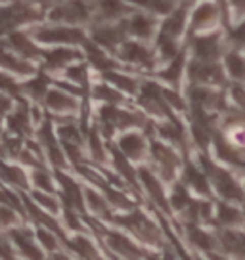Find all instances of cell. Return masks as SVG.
Wrapping results in <instances>:
<instances>
[{
    "instance_id": "obj_13",
    "label": "cell",
    "mask_w": 245,
    "mask_h": 260,
    "mask_svg": "<svg viewBox=\"0 0 245 260\" xmlns=\"http://www.w3.org/2000/svg\"><path fill=\"white\" fill-rule=\"evenodd\" d=\"M44 102H46V106L52 109V111H73L75 107H77V102H75V98L71 94H67L64 90H50L46 98H44Z\"/></svg>"
},
{
    "instance_id": "obj_12",
    "label": "cell",
    "mask_w": 245,
    "mask_h": 260,
    "mask_svg": "<svg viewBox=\"0 0 245 260\" xmlns=\"http://www.w3.org/2000/svg\"><path fill=\"white\" fill-rule=\"evenodd\" d=\"M8 46H10L8 42L0 41V65H2V67H6V69H10V71H16V73H19V75H31L35 71L33 65L14 56V54L10 52Z\"/></svg>"
},
{
    "instance_id": "obj_5",
    "label": "cell",
    "mask_w": 245,
    "mask_h": 260,
    "mask_svg": "<svg viewBox=\"0 0 245 260\" xmlns=\"http://www.w3.org/2000/svg\"><path fill=\"white\" fill-rule=\"evenodd\" d=\"M94 8L98 21H115L131 14L127 0H94Z\"/></svg>"
},
{
    "instance_id": "obj_14",
    "label": "cell",
    "mask_w": 245,
    "mask_h": 260,
    "mask_svg": "<svg viewBox=\"0 0 245 260\" xmlns=\"http://www.w3.org/2000/svg\"><path fill=\"white\" fill-rule=\"evenodd\" d=\"M119 147L129 159H142V155L146 151V144L140 134H125L119 142Z\"/></svg>"
},
{
    "instance_id": "obj_37",
    "label": "cell",
    "mask_w": 245,
    "mask_h": 260,
    "mask_svg": "<svg viewBox=\"0 0 245 260\" xmlns=\"http://www.w3.org/2000/svg\"><path fill=\"white\" fill-rule=\"evenodd\" d=\"M10 107H12V102H10V98L4 96V92H0V113H6Z\"/></svg>"
},
{
    "instance_id": "obj_16",
    "label": "cell",
    "mask_w": 245,
    "mask_h": 260,
    "mask_svg": "<svg viewBox=\"0 0 245 260\" xmlns=\"http://www.w3.org/2000/svg\"><path fill=\"white\" fill-rule=\"evenodd\" d=\"M194 52L196 56L201 59V61H209L217 56L219 52V42H217V37H199L194 42Z\"/></svg>"
},
{
    "instance_id": "obj_18",
    "label": "cell",
    "mask_w": 245,
    "mask_h": 260,
    "mask_svg": "<svg viewBox=\"0 0 245 260\" xmlns=\"http://www.w3.org/2000/svg\"><path fill=\"white\" fill-rule=\"evenodd\" d=\"M84 46H86V54H88L90 57V61L96 65L98 69H102L104 73L106 71H113L115 69V63H113V59H109V57L102 52V48H98V44L96 42H84Z\"/></svg>"
},
{
    "instance_id": "obj_24",
    "label": "cell",
    "mask_w": 245,
    "mask_h": 260,
    "mask_svg": "<svg viewBox=\"0 0 245 260\" xmlns=\"http://www.w3.org/2000/svg\"><path fill=\"white\" fill-rule=\"evenodd\" d=\"M57 134H59V140H62L64 144H73V146H79V144H81V134H79V130H77V124H73V122L62 124L59 130H57Z\"/></svg>"
},
{
    "instance_id": "obj_1",
    "label": "cell",
    "mask_w": 245,
    "mask_h": 260,
    "mask_svg": "<svg viewBox=\"0 0 245 260\" xmlns=\"http://www.w3.org/2000/svg\"><path fill=\"white\" fill-rule=\"evenodd\" d=\"M41 12L31 2L14 0L8 6H0V32H14L16 27L41 19Z\"/></svg>"
},
{
    "instance_id": "obj_11",
    "label": "cell",
    "mask_w": 245,
    "mask_h": 260,
    "mask_svg": "<svg viewBox=\"0 0 245 260\" xmlns=\"http://www.w3.org/2000/svg\"><path fill=\"white\" fill-rule=\"evenodd\" d=\"M82 54L79 50L73 48H54L44 54V61L48 69H59V67H67L77 59H81Z\"/></svg>"
},
{
    "instance_id": "obj_20",
    "label": "cell",
    "mask_w": 245,
    "mask_h": 260,
    "mask_svg": "<svg viewBox=\"0 0 245 260\" xmlns=\"http://www.w3.org/2000/svg\"><path fill=\"white\" fill-rule=\"evenodd\" d=\"M104 79H106V81H109L111 84H115L119 90L129 92V94L136 92V88H138V84H136V81H134V79L127 77V75L115 73V71H106V73H104Z\"/></svg>"
},
{
    "instance_id": "obj_6",
    "label": "cell",
    "mask_w": 245,
    "mask_h": 260,
    "mask_svg": "<svg viewBox=\"0 0 245 260\" xmlns=\"http://www.w3.org/2000/svg\"><path fill=\"white\" fill-rule=\"evenodd\" d=\"M119 57H121L122 61L142 65V67H151V63H154L151 52L144 44H140V42H122Z\"/></svg>"
},
{
    "instance_id": "obj_33",
    "label": "cell",
    "mask_w": 245,
    "mask_h": 260,
    "mask_svg": "<svg viewBox=\"0 0 245 260\" xmlns=\"http://www.w3.org/2000/svg\"><path fill=\"white\" fill-rule=\"evenodd\" d=\"M39 237H41L42 245H44L46 249H50V251H56V249H57L56 237L52 236L50 232H44V230H41V232H39Z\"/></svg>"
},
{
    "instance_id": "obj_36",
    "label": "cell",
    "mask_w": 245,
    "mask_h": 260,
    "mask_svg": "<svg viewBox=\"0 0 245 260\" xmlns=\"http://www.w3.org/2000/svg\"><path fill=\"white\" fill-rule=\"evenodd\" d=\"M230 4H232V8H234L237 16H243L245 14V0H230Z\"/></svg>"
},
{
    "instance_id": "obj_7",
    "label": "cell",
    "mask_w": 245,
    "mask_h": 260,
    "mask_svg": "<svg viewBox=\"0 0 245 260\" xmlns=\"http://www.w3.org/2000/svg\"><path fill=\"white\" fill-rule=\"evenodd\" d=\"M8 44L10 48L14 50V52H17L25 59H37V57L44 56L41 50L31 42V35H27V32H19V31L10 32Z\"/></svg>"
},
{
    "instance_id": "obj_9",
    "label": "cell",
    "mask_w": 245,
    "mask_h": 260,
    "mask_svg": "<svg viewBox=\"0 0 245 260\" xmlns=\"http://www.w3.org/2000/svg\"><path fill=\"white\" fill-rule=\"evenodd\" d=\"M184 25H186V6H178V8L174 10L172 14H169V17L163 21L159 37L176 41L180 35H182V31H184Z\"/></svg>"
},
{
    "instance_id": "obj_19",
    "label": "cell",
    "mask_w": 245,
    "mask_h": 260,
    "mask_svg": "<svg viewBox=\"0 0 245 260\" xmlns=\"http://www.w3.org/2000/svg\"><path fill=\"white\" fill-rule=\"evenodd\" d=\"M10 130L16 132V134H25L29 130V124H31V119H29V111L27 107L21 106L19 109H16V113L10 117Z\"/></svg>"
},
{
    "instance_id": "obj_2",
    "label": "cell",
    "mask_w": 245,
    "mask_h": 260,
    "mask_svg": "<svg viewBox=\"0 0 245 260\" xmlns=\"http://www.w3.org/2000/svg\"><path fill=\"white\" fill-rule=\"evenodd\" d=\"M31 37L44 44H84V31L71 25H46L33 27Z\"/></svg>"
},
{
    "instance_id": "obj_10",
    "label": "cell",
    "mask_w": 245,
    "mask_h": 260,
    "mask_svg": "<svg viewBox=\"0 0 245 260\" xmlns=\"http://www.w3.org/2000/svg\"><path fill=\"white\" fill-rule=\"evenodd\" d=\"M125 25H127V31L131 32V35L147 41L151 37L154 29H156V19L146 16V14H134L132 17L125 19Z\"/></svg>"
},
{
    "instance_id": "obj_32",
    "label": "cell",
    "mask_w": 245,
    "mask_h": 260,
    "mask_svg": "<svg viewBox=\"0 0 245 260\" xmlns=\"http://www.w3.org/2000/svg\"><path fill=\"white\" fill-rule=\"evenodd\" d=\"M35 199L39 201V203L42 205V207H46L50 212H56L57 211V201L52 197V195H44V193H41V191H37L35 193Z\"/></svg>"
},
{
    "instance_id": "obj_22",
    "label": "cell",
    "mask_w": 245,
    "mask_h": 260,
    "mask_svg": "<svg viewBox=\"0 0 245 260\" xmlns=\"http://www.w3.org/2000/svg\"><path fill=\"white\" fill-rule=\"evenodd\" d=\"M14 239H16L17 247H19V249H21L29 258L42 260L41 251L37 249V245L33 243V239H29V236H25V234H21V232H16V234H14Z\"/></svg>"
},
{
    "instance_id": "obj_4",
    "label": "cell",
    "mask_w": 245,
    "mask_h": 260,
    "mask_svg": "<svg viewBox=\"0 0 245 260\" xmlns=\"http://www.w3.org/2000/svg\"><path fill=\"white\" fill-rule=\"evenodd\" d=\"M127 32L129 31H127L125 21L119 25H96L92 29V41L96 42L98 46H102V48H107L113 52V50L122 46Z\"/></svg>"
},
{
    "instance_id": "obj_35",
    "label": "cell",
    "mask_w": 245,
    "mask_h": 260,
    "mask_svg": "<svg viewBox=\"0 0 245 260\" xmlns=\"http://www.w3.org/2000/svg\"><path fill=\"white\" fill-rule=\"evenodd\" d=\"M14 222H16V214L10 211V209L0 205V226H10Z\"/></svg>"
},
{
    "instance_id": "obj_30",
    "label": "cell",
    "mask_w": 245,
    "mask_h": 260,
    "mask_svg": "<svg viewBox=\"0 0 245 260\" xmlns=\"http://www.w3.org/2000/svg\"><path fill=\"white\" fill-rule=\"evenodd\" d=\"M0 153L6 155V157H16L19 153V140L16 138L4 140V144L0 146Z\"/></svg>"
},
{
    "instance_id": "obj_31",
    "label": "cell",
    "mask_w": 245,
    "mask_h": 260,
    "mask_svg": "<svg viewBox=\"0 0 245 260\" xmlns=\"http://www.w3.org/2000/svg\"><path fill=\"white\" fill-rule=\"evenodd\" d=\"M33 180H35V186H39L41 189H44V191H52V189H54V187H52V180H50V176L44 171L35 172Z\"/></svg>"
},
{
    "instance_id": "obj_27",
    "label": "cell",
    "mask_w": 245,
    "mask_h": 260,
    "mask_svg": "<svg viewBox=\"0 0 245 260\" xmlns=\"http://www.w3.org/2000/svg\"><path fill=\"white\" fill-rule=\"evenodd\" d=\"M0 92H4V94H12V96H19L21 86H19V84H17L10 75L0 73Z\"/></svg>"
},
{
    "instance_id": "obj_23",
    "label": "cell",
    "mask_w": 245,
    "mask_h": 260,
    "mask_svg": "<svg viewBox=\"0 0 245 260\" xmlns=\"http://www.w3.org/2000/svg\"><path fill=\"white\" fill-rule=\"evenodd\" d=\"M23 90L31 98H35V100H42V98H46V94L50 92V90H48V81H46L44 77L31 79V81L23 86Z\"/></svg>"
},
{
    "instance_id": "obj_3",
    "label": "cell",
    "mask_w": 245,
    "mask_h": 260,
    "mask_svg": "<svg viewBox=\"0 0 245 260\" xmlns=\"http://www.w3.org/2000/svg\"><path fill=\"white\" fill-rule=\"evenodd\" d=\"M92 16V2L88 0H67L48 12V19L54 23L81 25L86 23Z\"/></svg>"
},
{
    "instance_id": "obj_29",
    "label": "cell",
    "mask_w": 245,
    "mask_h": 260,
    "mask_svg": "<svg viewBox=\"0 0 245 260\" xmlns=\"http://www.w3.org/2000/svg\"><path fill=\"white\" fill-rule=\"evenodd\" d=\"M86 199H88V205L92 207V211L94 212H102L106 211V199L102 197V195L94 193V191H86Z\"/></svg>"
},
{
    "instance_id": "obj_15",
    "label": "cell",
    "mask_w": 245,
    "mask_h": 260,
    "mask_svg": "<svg viewBox=\"0 0 245 260\" xmlns=\"http://www.w3.org/2000/svg\"><path fill=\"white\" fill-rule=\"evenodd\" d=\"M157 16H169L176 10V0H127Z\"/></svg>"
},
{
    "instance_id": "obj_25",
    "label": "cell",
    "mask_w": 245,
    "mask_h": 260,
    "mask_svg": "<svg viewBox=\"0 0 245 260\" xmlns=\"http://www.w3.org/2000/svg\"><path fill=\"white\" fill-rule=\"evenodd\" d=\"M66 77L69 79V81H73L75 84H86V65H82V63H73V65H69L66 69Z\"/></svg>"
},
{
    "instance_id": "obj_8",
    "label": "cell",
    "mask_w": 245,
    "mask_h": 260,
    "mask_svg": "<svg viewBox=\"0 0 245 260\" xmlns=\"http://www.w3.org/2000/svg\"><path fill=\"white\" fill-rule=\"evenodd\" d=\"M217 17H219V8L217 4L211 2V0H205L201 2L194 14H192V29L197 31V29H207V27H212L217 23Z\"/></svg>"
},
{
    "instance_id": "obj_17",
    "label": "cell",
    "mask_w": 245,
    "mask_h": 260,
    "mask_svg": "<svg viewBox=\"0 0 245 260\" xmlns=\"http://www.w3.org/2000/svg\"><path fill=\"white\" fill-rule=\"evenodd\" d=\"M59 182H62V187H64V197H66V201L73 209H82V191L81 187L75 184L71 178H67L66 174H59Z\"/></svg>"
},
{
    "instance_id": "obj_28",
    "label": "cell",
    "mask_w": 245,
    "mask_h": 260,
    "mask_svg": "<svg viewBox=\"0 0 245 260\" xmlns=\"http://www.w3.org/2000/svg\"><path fill=\"white\" fill-rule=\"evenodd\" d=\"M90 153H92V157L98 162L104 161V147H102V142H100L96 130L90 132Z\"/></svg>"
},
{
    "instance_id": "obj_26",
    "label": "cell",
    "mask_w": 245,
    "mask_h": 260,
    "mask_svg": "<svg viewBox=\"0 0 245 260\" xmlns=\"http://www.w3.org/2000/svg\"><path fill=\"white\" fill-rule=\"evenodd\" d=\"M94 92H96V98H100V100L107 102L109 106H115V104L122 102V96L113 88H107V86H96V90H94Z\"/></svg>"
},
{
    "instance_id": "obj_34",
    "label": "cell",
    "mask_w": 245,
    "mask_h": 260,
    "mask_svg": "<svg viewBox=\"0 0 245 260\" xmlns=\"http://www.w3.org/2000/svg\"><path fill=\"white\" fill-rule=\"evenodd\" d=\"M228 67L234 71V73L243 75L245 73V61L239 56H230L228 57Z\"/></svg>"
},
{
    "instance_id": "obj_38",
    "label": "cell",
    "mask_w": 245,
    "mask_h": 260,
    "mask_svg": "<svg viewBox=\"0 0 245 260\" xmlns=\"http://www.w3.org/2000/svg\"><path fill=\"white\" fill-rule=\"evenodd\" d=\"M29 2H37V4H56V2H62V0H29Z\"/></svg>"
},
{
    "instance_id": "obj_21",
    "label": "cell",
    "mask_w": 245,
    "mask_h": 260,
    "mask_svg": "<svg viewBox=\"0 0 245 260\" xmlns=\"http://www.w3.org/2000/svg\"><path fill=\"white\" fill-rule=\"evenodd\" d=\"M0 178L10 182V184H16L19 187L27 186V178H25L23 171H19L16 167H10V165H4V162H0Z\"/></svg>"
}]
</instances>
